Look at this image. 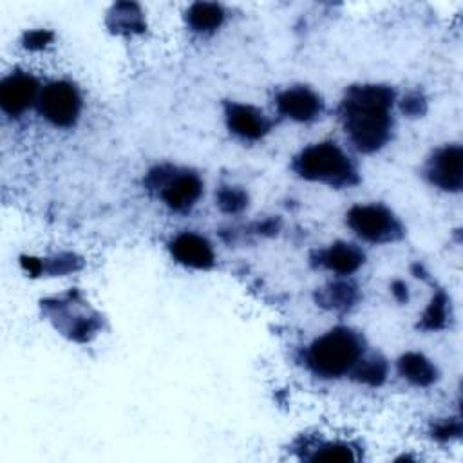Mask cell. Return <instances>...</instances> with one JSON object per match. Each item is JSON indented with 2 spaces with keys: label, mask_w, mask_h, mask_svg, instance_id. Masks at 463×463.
Here are the masks:
<instances>
[{
  "label": "cell",
  "mask_w": 463,
  "mask_h": 463,
  "mask_svg": "<svg viewBox=\"0 0 463 463\" xmlns=\"http://www.w3.org/2000/svg\"><path fill=\"white\" fill-rule=\"evenodd\" d=\"M224 116L228 128L235 136L248 141H257L264 137L271 128V121L264 116L262 110L253 105L228 101L224 105Z\"/></svg>",
  "instance_id": "cell-10"
},
{
  "label": "cell",
  "mask_w": 463,
  "mask_h": 463,
  "mask_svg": "<svg viewBox=\"0 0 463 463\" xmlns=\"http://www.w3.org/2000/svg\"><path fill=\"white\" fill-rule=\"evenodd\" d=\"M398 371L416 387H429L438 380L436 365L421 353H405L398 360Z\"/></svg>",
  "instance_id": "cell-13"
},
{
  "label": "cell",
  "mask_w": 463,
  "mask_h": 463,
  "mask_svg": "<svg viewBox=\"0 0 463 463\" xmlns=\"http://www.w3.org/2000/svg\"><path fill=\"white\" fill-rule=\"evenodd\" d=\"M52 40V33L47 29H34L24 34V47L29 51H40L47 47Z\"/></svg>",
  "instance_id": "cell-23"
},
{
  "label": "cell",
  "mask_w": 463,
  "mask_h": 463,
  "mask_svg": "<svg viewBox=\"0 0 463 463\" xmlns=\"http://www.w3.org/2000/svg\"><path fill=\"white\" fill-rule=\"evenodd\" d=\"M427 175L432 184L447 192H459L463 184V150L459 145L443 146L430 157Z\"/></svg>",
  "instance_id": "cell-7"
},
{
  "label": "cell",
  "mask_w": 463,
  "mask_h": 463,
  "mask_svg": "<svg viewBox=\"0 0 463 463\" xmlns=\"http://www.w3.org/2000/svg\"><path fill=\"white\" fill-rule=\"evenodd\" d=\"M351 376L365 385L376 387L385 382L387 376V362L380 354L362 356L351 371Z\"/></svg>",
  "instance_id": "cell-17"
},
{
  "label": "cell",
  "mask_w": 463,
  "mask_h": 463,
  "mask_svg": "<svg viewBox=\"0 0 463 463\" xmlns=\"http://www.w3.org/2000/svg\"><path fill=\"white\" fill-rule=\"evenodd\" d=\"M275 103L280 116L298 123L315 121L324 110L322 98L309 87H302V85L282 90L277 96Z\"/></svg>",
  "instance_id": "cell-9"
},
{
  "label": "cell",
  "mask_w": 463,
  "mask_h": 463,
  "mask_svg": "<svg viewBox=\"0 0 463 463\" xmlns=\"http://www.w3.org/2000/svg\"><path fill=\"white\" fill-rule=\"evenodd\" d=\"M47 262H49V266L42 262V271H47L51 275H63V273L74 271L80 266L76 257L71 255V253H61V255H58V257H54L52 260H47Z\"/></svg>",
  "instance_id": "cell-21"
},
{
  "label": "cell",
  "mask_w": 463,
  "mask_h": 463,
  "mask_svg": "<svg viewBox=\"0 0 463 463\" xmlns=\"http://www.w3.org/2000/svg\"><path fill=\"white\" fill-rule=\"evenodd\" d=\"M146 186L156 190L174 212H188L203 194V181L195 172L157 166L148 172Z\"/></svg>",
  "instance_id": "cell-4"
},
{
  "label": "cell",
  "mask_w": 463,
  "mask_h": 463,
  "mask_svg": "<svg viewBox=\"0 0 463 463\" xmlns=\"http://www.w3.org/2000/svg\"><path fill=\"white\" fill-rule=\"evenodd\" d=\"M392 103L394 92L385 85H354L347 89L340 103V116L345 134L356 150L371 154L389 141Z\"/></svg>",
  "instance_id": "cell-1"
},
{
  "label": "cell",
  "mask_w": 463,
  "mask_h": 463,
  "mask_svg": "<svg viewBox=\"0 0 463 463\" xmlns=\"http://www.w3.org/2000/svg\"><path fill=\"white\" fill-rule=\"evenodd\" d=\"M40 98L36 78L27 72H13L0 83V107L9 116H20Z\"/></svg>",
  "instance_id": "cell-8"
},
{
  "label": "cell",
  "mask_w": 463,
  "mask_h": 463,
  "mask_svg": "<svg viewBox=\"0 0 463 463\" xmlns=\"http://www.w3.org/2000/svg\"><path fill=\"white\" fill-rule=\"evenodd\" d=\"M461 434V423L459 420H441L438 423H434L432 427V436L436 439H441V441H449V439H454Z\"/></svg>",
  "instance_id": "cell-22"
},
{
  "label": "cell",
  "mask_w": 463,
  "mask_h": 463,
  "mask_svg": "<svg viewBox=\"0 0 463 463\" xmlns=\"http://www.w3.org/2000/svg\"><path fill=\"white\" fill-rule=\"evenodd\" d=\"M349 228L369 242H392L403 235L396 215L382 204H356L347 212Z\"/></svg>",
  "instance_id": "cell-5"
},
{
  "label": "cell",
  "mask_w": 463,
  "mask_h": 463,
  "mask_svg": "<svg viewBox=\"0 0 463 463\" xmlns=\"http://www.w3.org/2000/svg\"><path fill=\"white\" fill-rule=\"evenodd\" d=\"M317 260L322 268L333 273L351 275L364 264L365 255L358 246L351 242H335L326 250H320L317 253Z\"/></svg>",
  "instance_id": "cell-12"
},
{
  "label": "cell",
  "mask_w": 463,
  "mask_h": 463,
  "mask_svg": "<svg viewBox=\"0 0 463 463\" xmlns=\"http://www.w3.org/2000/svg\"><path fill=\"white\" fill-rule=\"evenodd\" d=\"M391 291H392V295H394L396 300H400V302H407V300H409V291H407V284H405V282L394 280V282L391 284Z\"/></svg>",
  "instance_id": "cell-25"
},
{
  "label": "cell",
  "mask_w": 463,
  "mask_h": 463,
  "mask_svg": "<svg viewBox=\"0 0 463 463\" xmlns=\"http://www.w3.org/2000/svg\"><path fill=\"white\" fill-rule=\"evenodd\" d=\"M358 300V289L353 282L335 280L320 288L317 293V302L331 311H347Z\"/></svg>",
  "instance_id": "cell-14"
},
{
  "label": "cell",
  "mask_w": 463,
  "mask_h": 463,
  "mask_svg": "<svg viewBox=\"0 0 463 463\" xmlns=\"http://www.w3.org/2000/svg\"><path fill=\"white\" fill-rule=\"evenodd\" d=\"M402 110L407 116H412V118L421 116L425 112V99H423V96H420L418 92H412V94L405 96L403 101H402Z\"/></svg>",
  "instance_id": "cell-24"
},
{
  "label": "cell",
  "mask_w": 463,
  "mask_h": 463,
  "mask_svg": "<svg viewBox=\"0 0 463 463\" xmlns=\"http://www.w3.org/2000/svg\"><path fill=\"white\" fill-rule=\"evenodd\" d=\"M224 20V11L219 4L195 2L186 11V22L195 33H213L221 27Z\"/></svg>",
  "instance_id": "cell-16"
},
{
  "label": "cell",
  "mask_w": 463,
  "mask_h": 463,
  "mask_svg": "<svg viewBox=\"0 0 463 463\" xmlns=\"http://www.w3.org/2000/svg\"><path fill=\"white\" fill-rule=\"evenodd\" d=\"M42 116L54 127H72L81 110V98L78 89L69 81L47 83L38 98Z\"/></svg>",
  "instance_id": "cell-6"
},
{
  "label": "cell",
  "mask_w": 463,
  "mask_h": 463,
  "mask_svg": "<svg viewBox=\"0 0 463 463\" xmlns=\"http://www.w3.org/2000/svg\"><path fill=\"white\" fill-rule=\"evenodd\" d=\"M447 317H449V297L443 289H438L432 295L430 304L427 306L418 327H421L425 331L443 329L447 326Z\"/></svg>",
  "instance_id": "cell-18"
},
{
  "label": "cell",
  "mask_w": 463,
  "mask_h": 463,
  "mask_svg": "<svg viewBox=\"0 0 463 463\" xmlns=\"http://www.w3.org/2000/svg\"><path fill=\"white\" fill-rule=\"evenodd\" d=\"M364 356V340L349 327H333L306 351V365L320 378H340Z\"/></svg>",
  "instance_id": "cell-2"
},
{
  "label": "cell",
  "mask_w": 463,
  "mask_h": 463,
  "mask_svg": "<svg viewBox=\"0 0 463 463\" xmlns=\"http://www.w3.org/2000/svg\"><path fill=\"white\" fill-rule=\"evenodd\" d=\"M168 248H170L172 257L186 268L210 269L215 262L212 244L203 235L194 233V232H183V233L175 235L170 241Z\"/></svg>",
  "instance_id": "cell-11"
},
{
  "label": "cell",
  "mask_w": 463,
  "mask_h": 463,
  "mask_svg": "<svg viewBox=\"0 0 463 463\" xmlns=\"http://www.w3.org/2000/svg\"><path fill=\"white\" fill-rule=\"evenodd\" d=\"M311 461H327V463H345L354 461L356 456L353 454V449L345 443H324L315 449V452L309 456Z\"/></svg>",
  "instance_id": "cell-20"
},
{
  "label": "cell",
  "mask_w": 463,
  "mask_h": 463,
  "mask_svg": "<svg viewBox=\"0 0 463 463\" xmlns=\"http://www.w3.org/2000/svg\"><path fill=\"white\" fill-rule=\"evenodd\" d=\"M293 170L307 181L331 186H351L358 181L351 157L336 143H315L306 146L293 161Z\"/></svg>",
  "instance_id": "cell-3"
},
{
  "label": "cell",
  "mask_w": 463,
  "mask_h": 463,
  "mask_svg": "<svg viewBox=\"0 0 463 463\" xmlns=\"http://www.w3.org/2000/svg\"><path fill=\"white\" fill-rule=\"evenodd\" d=\"M215 201L224 213H239L248 206V194L241 186H221Z\"/></svg>",
  "instance_id": "cell-19"
},
{
  "label": "cell",
  "mask_w": 463,
  "mask_h": 463,
  "mask_svg": "<svg viewBox=\"0 0 463 463\" xmlns=\"http://www.w3.org/2000/svg\"><path fill=\"white\" fill-rule=\"evenodd\" d=\"M107 24L114 33H119V34L141 33L145 29V18L139 5L130 2H119L112 5Z\"/></svg>",
  "instance_id": "cell-15"
}]
</instances>
